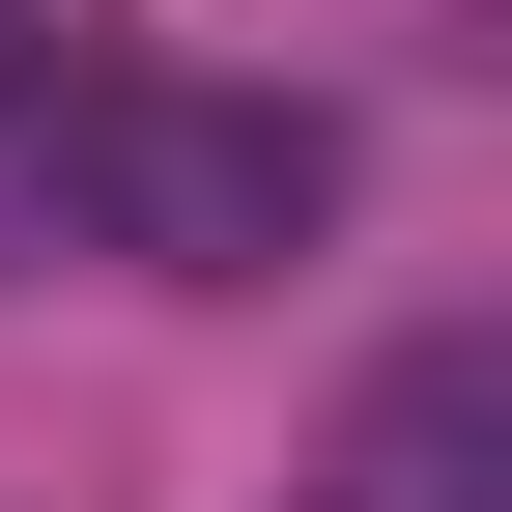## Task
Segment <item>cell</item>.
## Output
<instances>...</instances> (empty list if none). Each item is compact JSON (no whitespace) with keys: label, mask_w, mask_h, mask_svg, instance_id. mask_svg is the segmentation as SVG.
Segmentation results:
<instances>
[{"label":"cell","mask_w":512,"mask_h":512,"mask_svg":"<svg viewBox=\"0 0 512 512\" xmlns=\"http://www.w3.org/2000/svg\"><path fill=\"white\" fill-rule=\"evenodd\" d=\"M143 256V285H285L313 228H342V143L256 86H171V57H57L0 29V256Z\"/></svg>","instance_id":"obj_1"}]
</instances>
